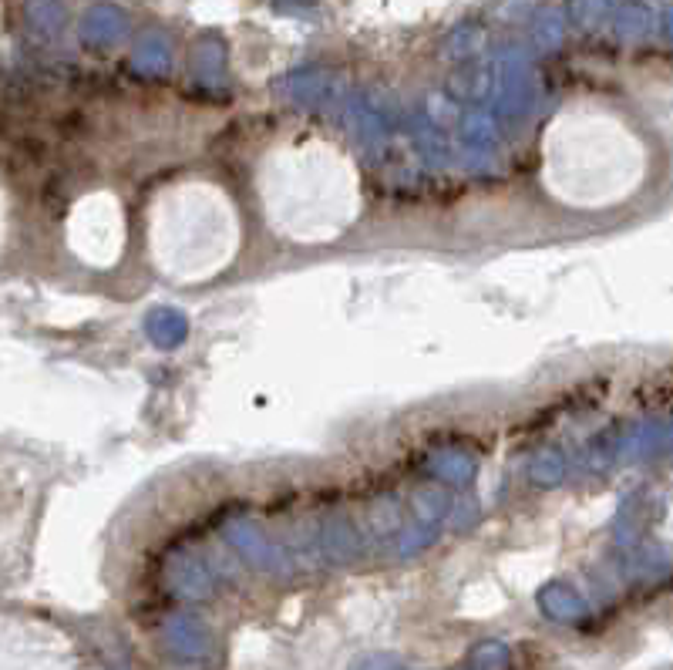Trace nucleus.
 Instances as JSON below:
<instances>
[{"label": "nucleus", "mask_w": 673, "mask_h": 670, "mask_svg": "<svg viewBox=\"0 0 673 670\" xmlns=\"http://www.w3.org/2000/svg\"><path fill=\"white\" fill-rule=\"evenodd\" d=\"M64 250L88 270L108 273L122 266L132 246V213L115 189H88L68 206L61 226Z\"/></svg>", "instance_id": "obj_4"}, {"label": "nucleus", "mask_w": 673, "mask_h": 670, "mask_svg": "<svg viewBox=\"0 0 673 670\" xmlns=\"http://www.w3.org/2000/svg\"><path fill=\"white\" fill-rule=\"evenodd\" d=\"M663 149L643 118L610 98H569L536 142L539 192L562 213L613 216L650 196Z\"/></svg>", "instance_id": "obj_1"}, {"label": "nucleus", "mask_w": 673, "mask_h": 670, "mask_svg": "<svg viewBox=\"0 0 673 670\" xmlns=\"http://www.w3.org/2000/svg\"><path fill=\"white\" fill-rule=\"evenodd\" d=\"M260 223L287 246H330L364 216L367 189L357 155L324 125H283L250 165Z\"/></svg>", "instance_id": "obj_2"}, {"label": "nucleus", "mask_w": 673, "mask_h": 670, "mask_svg": "<svg viewBox=\"0 0 673 670\" xmlns=\"http://www.w3.org/2000/svg\"><path fill=\"white\" fill-rule=\"evenodd\" d=\"M657 529L663 536V543L673 553V472L667 475V482H663V492H660V502H657Z\"/></svg>", "instance_id": "obj_5"}, {"label": "nucleus", "mask_w": 673, "mask_h": 670, "mask_svg": "<svg viewBox=\"0 0 673 670\" xmlns=\"http://www.w3.org/2000/svg\"><path fill=\"white\" fill-rule=\"evenodd\" d=\"M246 243L236 192L212 172L189 169L155 182L142 206V250L155 277L196 290L226 277Z\"/></svg>", "instance_id": "obj_3"}]
</instances>
